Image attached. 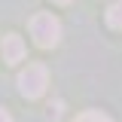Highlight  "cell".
Here are the masks:
<instances>
[{
    "label": "cell",
    "instance_id": "3957f363",
    "mask_svg": "<svg viewBox=\"0 0 122 122\" xmlns=\"http://www.w3.org/2000/svg\"><path fill=\"white\" fill-rule=\"evenodd\" d=\"M21 58H25V43H21V37H18V34H6V37H3V61H6V64H18Z\"/></svg>",
    "mask_w": 122,
    "mask_h": 122
},
{
    "label": "cell",
    "instance_id": "5b68a950",
    "mask_svg": "<svg viewBox=\"0 0 122 122\" xmlns=\"http://www.w3.org/2000/svg\"><path fill=\"white\" fill-rule=\"evenodd\" d=\"M76 122H110V119H107L101 110H86V113L76 116Z\"/></svg>",
    "mask_w": 122,
    "mask_h": 122
},
{
    "label": "cell",
    "instance_id": "52a82bcc",
    "mask_svg": "<svg viewBox=\"0 0 122 122\" xmlns=\"http://www.w3.org/2000/svg\"><path fill=\"white\" fill-rule=\"evenodd\" d=\"M55 3H70V0H55Z\"/></svg>",
    "mask_w": 122,
    "mask_h": 122
},
{
    "label": "cell",
    "instance_id": "8992f818",
    "mask_svg": "<svg viewBox=\"0 0 122 122\" xmlns=\"http://www.w3.org/2000/svg\"><path fill=\"white\" fill-rule=\"evenodd\" d=\"M0 122H12V116H9V113H6L3 107H0Z\"/></svg>",
    "mask_w": 122,
    "mask_h": 122
},
{
    "label": "cell",
    "instance_id": "277c9868",
    "mask_svg": "<svg viewBox=\"0 0 122 122\" xmlns=\"http://www.w3.org/2000/svg\"><path fill=\"white\" fill-rule=\"evenodd\" d=\"M107 25L116 28V30H122V0L110 3V9H107Z\"/></svg>",
    "mask_w": 122,
    "mask_h": 122
},
{
    "label": "cell",
    "instance_id": "6da1fadb",
    "mask_svg": "<svg viewBox=\"0 0 122 122\" xmlns=\"http://www.w3.org/2000/svg\"><path fill=\"white\" fill-rule=\"evenodd\" d=\"M30 37H34L37 46L49 49V46H55L61 40V21L52 12H37L30 18Z\"/></svg>",
    "mask_w": 122,
    "mask_h": 122
},
{
    "label": "cell",
    "instance_id": "7a4b0ae2",
    "mask_svg": "<svg viewBox=\"0 0 122 122\" xmlns=\"http://www.w3.org/2000/svg\"><path fill=\"white\" fill-rule=\"evenodd\" d=\"M49 86V70L43 64H28V70L18 73V92L25 98H40Z\"/></svg>",
    "mask_w": 122,
    "mask_h": 122
}]
</instances>
